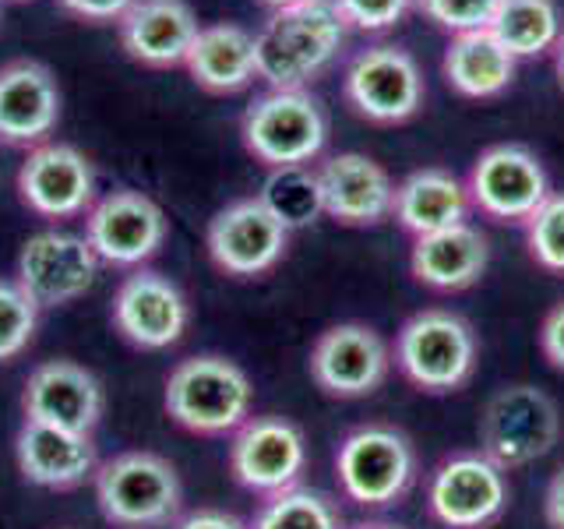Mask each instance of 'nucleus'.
<instances>
[{"label": "nucleus", "mask_w": 564, "mask_h": 529, "mask_svg": "<svg viewBox=\"0 0 564 529\" xmlns=\"http://www.w3.org/2000/svg\"><path fill=\"white\" fill-rule=\"evenodd\" d=\"M349 25L332 0L272 11L254 32L258 78L269 88H307L317 75L339 61Z\"/></svg>", "instance_id": "nucleus-1"}, {"label": "nucleus", "mask_w": 564, "mask_h": 529, "mask_svg": "<svg viewBox=\"0 0 564 529\" xmlns=\"http://www.w3.org/2000/svg\"><path fill=\"white\" fill-rule=\"evenodd\" d=\"M420 481V452L395 423L367 420L335 445V484L346 501L367 511L395 508Z\"/></svg>", "instance_id": "nucleus-2"}, {"label": "nucleus", "mask_w": 564, "mask_h": 529, "mask_svg": "<svg viewBox=\"0 0 564 529\" xmlns=\"http://www.w3.org/2000/svg\"><path fill=\"white\" fill-rule=\"evenodd\" d=\"M392 360L416 392L452 396L476 375L480 335L452 307H423L399 325Z\"/></svg>", "instance_id": "nucleus-3"}, {"label": "nucleus", "mask_w": 564, "mask_h": 529, "mask_svg": "<svg viewBox=\"0 0 564 529\" xmlns=\"http://www.w3.org/2000/svg\"><path fill=\"white\" fill-rule=\"evenodd\" d=\"M163 406L176 428L202 438H223L251 417L254 385L237 360L219 357V353H198L166 375Z\"/></svg>", "instance_id": "nucleus-4"}, {"label": "nucleus", "mask_w": 564, "mask_h": 529, "mask_svg": "<svg viewBox=\"0 0 564 529\" xmlns=\"http://www.w3.org/2000/svg\"><path fill=\"white\" fill-rule=\"evenodd\" d=\"M96 505L117 529H166L181 519L184 484L166 455L134 449L96 466Z\"/></svg>", "instance_id": "nucleus-5"}, {"label": "nucleus", "mask_w": 564, "mask_h": 529, "mask_svg": "<svg viewBox=\"0 0 564 529\" xmlns=\"http://www.w3.org/2000/svg\"><path fill=\"white\" fill-rule=\"evenodd\" d=\"M240 141L261 166H311L328 145V114L311 88H264L240 117Z\"/></svg>", "instance_id": "nucleus-6"}, {"label": "nucleus", "mask_w": 564, "mask_h": 529, "mask_svg": "<svg viewBox=\"0 0 564 529\" xmlns=\"http://www.w3.org/2000/svg\"><path fill=\"white\" fill-rule=\"evenodd\" d=\"M423 505L441 529H490L511 505L508 469L480 449H455L431 466Z\"/></svg>", "instance_id": "nucleus-7"}, {"label": "nucleus", "mask_w": 564, "mask_h": 529, "mask_svg": "<svg viewBox=\"0 0 564 529\" xmlns=\"http://www.w3.org/2000/svg\"><path fill=\"white\" fill-rule=\"evenodd\" d=\"M564 434L561 406L551 392L516 381L501 385L480 413V452H487L501 469L533 466L536 458L551 455Z\"/></svg>", "instance_id": "nucleus-8"}, {"label": "nucleus", "mask_w": 564, "mask_h": 529, "mask_svg": "<svg viewBox=\"0 0 564 529\" xmlns=\"http://www.w3.org/2000/svg\"><path fill=\"white\" fill-rule=\"evenodd\" d=\"M343 96L352 114L370 123H405L420 114L427 85L410 50L375 43L352 53L343 75Z\"/></svg>", "instance_id": "nucleus-9"}, {"label": "nucleus", "mask_w": 564, "mask_h": 529, "mask_svg": "<svg viewBox=\"0 0 564 529\" xmlns=\"http://www.w3.org/2000/svg\"><path fill=\"white\" fill-rule=\"evenodd\" d=\"M469 205L484 219L522 226L551 194V173L543 159L519 141H498L473 159L466 176Z\"/></svg>", "instance_id": "nucleus-10"}, {"label": "nucleus", "mask_w": 564, "mask_h": 529, "mask_svg": "<svg viewBox=\"0 0 564 529\" xmlns=\"http://www.w3.org/2000/svg\"><path fill=\"white\" fill-rule=\"evenodd\" d=\"M229 473L258 498L296 487L307 473V438L300 423L279 413H251L229 441Z\"/></svg>", "instance_id": "nucleus-11"}, {"label": "nucleus", "mask_w": 564, "mask_h": 529, "mask_svg": "<svg viewBox=\"0 0 564 529\" xmlns=\"http://www.w3.org/2000/svg\"><path fill=\"white\" fill-rule=\"evenodd\" d=\"M170 237V223L149 194L134 187H117L96 198L85 212V240L99 264L113 269H145Z\"/></svg>", "instance_id": "nucleus-12"}, {"label": "nucleus", "mask_w": 564, "mask_h": 529, "mask_svg": "<svg viewBox=\"0 0 564 529\" xmlns=\"http://www.w3.org/2000/svg\"><path fill=\"white\" fill-rule=\"evenodd\" d=\"M392 343L375 325L339 322L328 325L311 346L307 370L314 385L332 399L375 396L392 375Z\"/></svg>", "instance_id": "nucleus-13"}, {"label": "nucleus", "mask_w": 564, "mask_h": 529, "mask_svg": "<svg viewBox=\"0 0 564 529\" xmlns=\"http://www.w3.org/2000/svg\"><path fill=\"white\" fill-rule=\"evenodd\" d=\"M205 247L212 264L223 276L234 279H258L272 272L275 264L286 258L290 229L282 226L258 194L251 198H237L223 205L216 216L208 219Z\"/></svg>", "instance_id": "nucleus-14"}, {"label": "nucleus", "mask_w": 564, "mask_h": 529, "mask_svg": "<svg viewBox=\"0 0 564 529\" xmlns=\"http://www.w3.org/2000/svg\"><path fill=\"white\" fill-rule=\"evenodd\" d=\"M99 258L85 234L40 229L18 251L14 279L40 307H64L96 287Z\"/></svg>", "instance_id": "nucleus-15"}, {"label": "nucleus", "mask_w": 564, "mask_h": 529, "mask_svg": "<svg viewBox=\"0 0 564 529\" xmlns=\"http://www.w3.org/2000/svg\"><path fill=\"white\" fill-rule=\"evenodd\" d=\"M120 339L138 349H170L184 339L191 325V304L184 290L163 272L131 269L120 279L110 304Z\"/></svg>", "instance_id": "nucleus-16"}, {"label": "nucleus", "mask_w": 564, "mask_h": 529, "mask_svg": "<svg viewBox=\"0 0 564 529\" xmlns=\"http://www.w3.org/2000/svg\"><path fill=\"white\" fill-rule=\"evenodd\" d=\"M18 198L43 219H75L96 205V170L67 141L35 145L18 170Z\"/></svg>", "instance_id": "nucleus-17"}, {"label": "nucleus", "mask_w": 564, "mask_h": 529, "mask_svg": "<svg viewBox=\"0 0 564 529\" xmlns=\"http://www.w3.org/2000/svg\"><path fill=\"white\" fill-rule=\"evenodd\" d=\"M314 170L328 219L352 229H370L392 219L395 181L378 159L364 152H335Z\"/></svg>", "instance_id": "nucleus-18"}, {"label": "nucleus", "mask_w": 564, "mask_h": 529, "mask_svg": "<svg viewBox=\"0 0 564 529\" xmlns=\"http://www.w3.org/2000/svg\"><path fill=\"white\" fill-rule=\"evenodd\" d=\"M22 410L25 420H40L75 434H93L106 410V392L88 367L75 360H46L25 378Z\"/></svg>", "instance_id": "nucleus-19"}, {"label": "nucleus", "mask_w": 564, "mask_h": 529, "mask_svg": "<svg viewBox=\"0 0 564 529\" xmlns=\"http://www.w3.org/2000/svg\"><path fill=\"white\" fill-rule=\"evenodd\" d=\"M61 123V85L43 61L0 67V141L35 149Z\"/></svg>", "instance_id": "nucleus-20"}, {"label": "nucleus", "mask_w": 564, "mask_h": 529, "mask_svg": "<svg viewBox=\"0 0 564 529\" xmlns=\"http://www.w3.org/2000/svg\"><path fill=\"white\" fill-rule=\"evenodd\" d=\"M14 463L35 487L70 490L93 481L99 458L93 434H75L40 420H22V428L14 434Z\"/></svg>", "instance_id": "nucleus-21"}, {"label": "nucleus", "mask_w": 564, "mask_h": 529, "mask_svg": "<svg viewBox=\"0 0 564 529\" xmlns=\"http://www.w3.org/2000/svg\"><path fill=\"white\" fill-rule=\"evenodd\" d=\"M490 240L480 226L455 223L427 237H413L410 247V272L420 287L434 293H463L487 276Z\"/></svg>", "instance_id": "nucleus-22"}, {"label": "nucleus", "mask_w": 564, "mask_h": 529, "mask_svg": "<svg viewBox=\"0 0 564 529\" xmlns=\"http://www.w3.org/2000/svg\"><path fill=\"white\" fill-rule=\"evenodd\" d=\"M117 29L131 61L145 67H181L202 25L187 0H134Z\"/></svg>", "instance_id": "nucleus-23"}, {"label": "nucleus", "mask_w": 564, "mask_h": 529, "mask_svg": "<svg viewBox=\"0 0 564 529\" xmlns=\"http://www.w3.org/2000/svg\"><path fill=\"white\" fill-rule=\"evenodd\" d=\"M469 191L463 176H455L445 166H423L405 173L395 184L392 219L410 237H427L437 229H448L455 223L469 219Z\"/></svg>", "instance_id": "nucleus-24"}, {"label": "nucleus", "mask_w": 564, "mask_h": 529, "mask_svg": "<svg viewBox=\"0 0 564 529\" xmlns=\"http://www.w3.org/2000/svg\"><path fill=\"white\" fill-rule=\"evenodd\" d=\"M184 67L191 71L194 85H202L212 96L243 93L258 78L254 35L237 22L202 25L187 50Z\"/></svg>", "instance_id": "nucleus-25"}, {"label": "nucleus", "mask_w": 564, "mask_h": 529, "mask_svg": "<svg viewBox=\"0 0 564 529\" xmlns=\"http://www.w3.org/2000/svg\"><path fill=\"white\" fill-rule=\"evenodd\" d=\"M519 61L494 40L490 29L458 32L448 40L441 71L463 99H498L516 82Z\"/></svg>", "instance_id": "nucleus-26"}, {"label": "nucleus", "mask_w": 564, "mask_h": 529, "mask_svg": "<svg viewBox=\"0 0 564 529\" xmlns=\"http://www.w3.org/2000/svg\"><path fill=\"white\" fill-rule=\"evenodd\" d=\"M487 29L516 61H533L554 53L564 35V14L557 0H501Z\"/></svg>", "instance_id": "nucleus-27"}, {"label": "nucleus", "mask_w": 564, "mask_h": 529, "mask_svg": "<svg viewBox=\"0 0 564 529\" xmlns=\"http://www.w3.org/2000/svg\"><path fill=\"white\" fill-rule=\"evenodd\" d=\"M258 198L264 208L290 229H304L325 216L322 205V184H317V170L314 166H282L269 170L264 184L258 191Z\"/></svg>", "instance_id": "nucleus-28"}, {"label": "nucleus", "mask_w": 564, "mask_h": 529, "mask_svg": "<svg viewBox=\"0 0 564 529\" xmlns=\"http://www.w3.org/2000/svg\"><path fill=\"white\" fill-rule=\"evenodd\" d=\"M251 529H346V519L325 490H314L296 484L290 490H279L261 498Z\"/></svg>", "instance_id": "nucleus-29"}, {"label": "nucleus", "mask_w": 564, "mask_h": 529, "mask_svg": "<svg viewBox=\"0 0 564 529\" xmlns=\"http://www.w3.org/2000/svg\"><path fill=\"white\" fill-rule=\"evenodd\" d=\"M525 247L543 272L564 276V191H551L540 208L522 223Z\"/></svg>", "instance_id": "nucleus-30"}, {"label": "nucleus", "mask_w": 564, "mask_h": 529, "mask_svg": "<svg viewBox=\"0 0 564 529\" xmlns=\"http://www.w3.org/2000/svg\"><path fill=\"white\" fill-rule=\"evenodd\" d=\"M40 304L18 287V279H0V364L22 357L40 328Z\"/></svg>", "instance_id": "nucleus-31"}, {"label": "nucleus", "mask_w": 564, "mask_h": 529, "mask_svg": "<svg viewBox=\"0 0 564 529\" xmlns=\"http://www.w3.org/2000/svg\"><path fill=\"white\" fill-rule=\"evenodd\" d=\"M498 4L501 0H416L413 8L427 18V22H434L437 29L458 35V32L487 29Z\"/></svg>", "instance_id": "nucleus-32"}, {"label": "nucleus", "mask_w": 564, "mask_h": 529, "mask_svg": "<svg viewBox=\"0 0 564 529\" xmlns=\"http://www.w3.org/2000/svg\"><path fill=\"white\" fill-rule=\"evenodd\" d=\"M332 4H335V11L343 14V22L349 29L388 32L413 11L416 0H332Z\"/></svg>", "instance_id": "nucleus-33"}, {"label": "nucleus", "mask_w": 564, "mask_h": 529, "mask_svg": "<svg viewBox=\"0 0 564 529\" xmlns=\"http://www.w3.org/2000/svg\"><path fill=\"white\" fill-rule=\"evenodd\" d=\"M540 353H543V360L551 364L554 370H564V300H557V304L543 314Z\"/></svg>", "instance_id": "nucleus-34"}, {"label": "nucleus", "mask_w": 564, "mask_h": 529, "mask_svg": "<svg viewBox=\"0 0 564 529\" xmlns=\"http://www.w3.org/2000/svg\"><path fill=\"white\" fill-rule=\"evenodd\" d=\"M57 4L82 22H120L134 0H57Z\"/></svg>", "instance_id": "nucleus-35"}, {"label": "nucleus", "mask_w": 564, "mask_h": 529, "mask_svg": "<svg viewBox=\"0 0 564 529\" xmlns=\"http://www.w3.org/2000/svg\"><path fill=\"white\" fill-rule=\"evenodd\" d=\"M170 529H251V526L226 508H194L187 516L176 519Z\"/></svg>", "instance_id": "nucleus-36"}, {"label": "nucleus", "mask_w": 564, "mask_h": 529, "mask_svg": "<svg viewBox=\"0 0 564 529\" xmlns=\"http://www.w3.org/2000/svg\"><path fill=\"white\" fill-rule=\"evenodd\" d=\"M543 519L551 529H564V463L543 490Z\"/></svg>", "instance_id": "nucleus-37"}, {"label": "nucleus", "mask_w": 564, "mask_h": 529, "mask_svg": "<svg viewBox=\"0 0 564 529\" xmlns=\"http://www.w3.org/2000/svg\"><path fill=\"white\" fill-rule=\"evenodd\" d=\"M346 529H410V526L392 522V519H360V522H352Z\"/></svg>", "instance_id": "nucleus-38"}, {"label": "nucleus", "mask_w": 564, "mask_h": 529, "mask_svg": "<svg viewBox=\"0 0 564 529\" xmlns=\"http://www.w3.org/2000/svg\"><path fill=\"white\" fill-rule=\"evenodd\" d=\"M554 71H557V82L564 88V35H561L557 46H554Z\"/></svg>", "instance_id": "nucleus-39"}, {"label": "nucleus", "mask_w": 564, "mask_h": 529, "mask_svg": "<svg viewBox=\"0 0 564 529\" xmlns=\"http://www.w3.org/2000/svg\"><path fill=\"white\" fill-rule=\"evenodd\" d=\"M258 4H264V8H269V11H282V8L304 4V0H258Z\"/></svg>", "instance_id": "nucleus-40"}, {"label": "nucleus", "mask_w": 564, "mask_h": 529, "mask_svg": "<svg viewBox=\"0 0 564 529\" xmlns=\"http://www.w3.org/2000/svg\"><path fill=\"white\" fill-rule=\"evenodd\" d=\"M0 4H4V0H0Z\"/></svg>", "instance_id": "nucleus-41"}]
</instances>
